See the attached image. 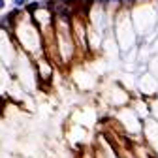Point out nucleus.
<instances>
[{"instance_id": "obj_3", "label": "nucleus", "mask_w": 158, "mask_h": 158, "mask_svg": "<svg viewBox=\"0 0 158 158\" xmlns=\"http://www.w3.org/2000/svg\"><path fill=\"white\" fill-rule=\"evenodd\" d=\"M151 117H152L154 121L158 123V98H156V100L151 104Z\"/></svg>"}, {"instance_id": "obj_6", "label": "nucleus", "mask_w": 158, "mask_h": 158, "mask_svg": "<svg viewBox=\"0 0 158 158\" xmlns=\"http://www.w3.org/2000/svg\"><path fill=\"white\" fill-rule=\"evenodd\" d=\"M6 8V0H0V11H2Z\"/></svg>"}, {"instance_id": "obj_5", "label": "nucleus", "mask_w": 158, "mask_h": 158, "mask_svg": "<svg viewBox=\"0 0 158 158\" xmlns=\"http://www.w3.org/2000/svg\"><path fill=\"white\" fill-rule=\"evenodd\" d=\"M38 8H40V2H30V4H28V6H27V10H28V11H30V13H32V11H34V10H38Z\"/></svg>"}, {"instance_id": "obj_1", "label": "nucleus", "mask_w": 158, "mask_h": 158, "mask_svg": "<svg viewBox=\"0 0 158 158\" xmlns=\"http://www.w3.org/2000/svg\"><path fill=\"white\" fill-rule=\"evenodd\" d=\"M143 135H145L147 143L154 151H158V123L154 121L152 117H149V118L143 121Z\"/></svg>"}, {"instance_id": "obj_4", "label": "nucleus", "mask_w": 158, "mask_h": 158, "mask_svg": "<svg viewBox=\"0 0 158 158\" xmlns=\"http://www.w3.org/2000/svg\"><path fill=\"white\" fill-rule=\"evenodd\" d=\"M30 4V0H13V6L15 8H27Z\"/></svg>"}, {"instance_id": "obj_2", "label": "nucleus", "mask_w": 158, "mask_h": 158, "mask_svg": "<svg viewBox=\"0 0 158 158\" xmlns=\"http://www.w3.org/2000/svg\"><path fill=\"white\" fill-rule=\"evenodd\" d=\"M149 73H152L158 79V55H154L151 58V62H149Z\"/></svg>"}]
</instances>
